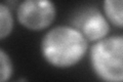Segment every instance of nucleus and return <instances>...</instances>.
Masks as SVG:
<instances>
[{
    "label": "nucleus",
    "mask_w": 123,
    "mask_h": 82,
    "mask_svg": "<svg viewBox=\"0 0 123 82\" xmlns=\"http://www.w3.org/2000/svg\"><path fill=\"white\" fill-rule=\"evenodd\" d=\"M88 43L78 28L59 25L43 35L40 51L48 65L57 69H69L83 60L88 51Z\"/></svg>",
    "instance_id": "1"
},
{
    "label": "nucleus",
    "mask_w": 123,
    "mask_h": 82,
    "mask_svg": "<svg viewBox=\"0 0 123 82\" xmlns=\"http://www.w3.org/2000/svg\"><path fill=\"white\" fill-rule=\"evenodd\" d=\"M90 67L103 82H123V35L108 36L91 45Z\"/></svg>",
    "instance_id": "2"
},
{
    "label": "nucleus",
    "mask_w": 123,
    "mask_h": 82,
    "mask_svg": "<svg viewBox=\"0 0 123 82\" xmlns=\"http://www.w3.org/2000/svg\"><path fill=\"white\" fill-rule=\"evenodd\" d=\"M56 17V7L49 0H25L17 7L20 25L30 31L49 28Z\"/></svg>",
    "instance_id": "3"
},
{
    "label": "nucleus",
    "mask_w": 123,
    "mask_h": 82,
    "mask_svg": "<svg viewBox=\"0 0 123 82\" xmlns=\"http://www.w3.org/2000/svg\"><path fill=\"white\" fill-rule=\"evenodd\" d=\"M88 42H98L108 37L111 30V24L104 13L92 9L84 14L78 27Z\"/></svg>",
    "instance_id": "4"
},
{
    "label": "nucleus",
    "mask_w": 123,
    "mask_h": 82,
    "mask_svg": "<svg viewBox=\"0 0 123 82\" xmlns=\"http://www.w3.org/2000/svg\"><path fill=\"white\" fill-rule=\"evenodd\" d=\"M103 13L110 24L123 29V0H105Z\"/></svg>",
    "instance_id": "5"
},
{
    "label": "nucleus",
    "mask_w": 123,
    "mask_h": 82,
    "mask_svg": "<svg viewBox=\"0 0 123 82\" xmlns=\"http://www.w3.org/2000/svg\"><path fill=\"white\" fill-rule=\"evenodd\" d=\"M14 26L13 14L11 8L5 2L0 4V39L4 40L11 34Z\"/></svg>",
    "instance_id": "6"
},
{
    "label": "nucleus",
    "mask_w": 123,
    "mask_h": 82,
    "mask_svg": "<svg viewBox=\"0 0 123 82\" xmlns=\"http://www.w3.org/2000/svg\"><path fill=\"white\" fill-rule=\"evenodd\" d=\"M13 74V64L11 57L4 48H0V82H8Z\"/></svg>",
    "instance_id": "7"
}]
</instances>
